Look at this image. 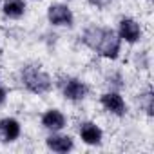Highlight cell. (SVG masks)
<instances>
[{"instance_id":"11","label":"cell","mask_w":154,"mask_h":154,"mask_svg":"<svg viewBox=\"0 0 154 154\" xmlns=\"http://www.w3.org/2000/svg\"><path fill=\"white\" fill-rule=\"evenodd\" d=\"M26 11V2L24 0H6L4 4V13L9 18H20Z\"/></svg>"},{"instance_id":"8","label":"cell","mask_w":154,"mask_h":154,"mask_svg":"<svg viewBox=\"0 0 154 154\" xmlns=\"http://www.w3.org/2000/svg\"><path fill=\"white\" fill-rule=\"evenodd\" d=\"M42 125L49 131H60V129L65 127V116L56 109H49L42 116Z\"/></svg>"},{"instance_id":"5","label":"cell","mask_w":154,"mask_h":154,"mask_svg":"<svg viewBox=\"0 0 154 154\" xmlns=\"http://www.w3.org/2000/svg\"><path fill=\"white\" fill-rule=\"evenodd\" d=\"M62 89H63V96L67 100H72V102H78V100L85 98V94H87L85 84L80 82V80H76V78H67L63 82V87Z\"/></svg>"},{"instance_id":"3","label":"cell","mask_w":154,"mask_h":154,"mask_svg":"<svg viewBox=\"0 0 154 154\" xmlns=\"http://www.w3.org/2000/svg\"><path fill=\"white\" fill-rule=\"evenodd\" d=\"M47 18L53 26H71L72 24V13L63 4H53L47 11Z\"/></svg>"},{"instance_id":"4","label":"cell","mask_w":154,"mask_h":154,"mask_svg":"<svg viewBox=\"0 0 154 154\" xmlns=\"http://www.w3.org/2000/svg\"><path fill=\"white\" fill-rule=\"evenodd\" d=\"M140 35H141V29L138 26L136 20L132 18H122L120 20V27H118V36L129 44H134L140 40Z\"/></svg>"},{"instance_id":"13","label":"cell","mask_w":154,"mask_h":154,"mask_svg":"<svg viewBox=\"0 0 154 154\" xmlns=\"http://www.w3.org/2000/svg\"><path fill=\"white\" fill-rule=\"evenodd\" d=\"M4 100H6V91H4L2 87H0V103H2Z\"/></svg>"},{"instance_id":"9","label":"cell","mask_w":154,"mask_h":154,"mask_svg":"<svg viewBox=\"0 0 154 154\" xmlns=\"http://www.w3.org/2000/svg\"><path fill=\"white\" fill-rule=\"evenodd\" d=\"M80 136L82 140L87 143V145H96L102 141V131L98 125L91 123V122H85L80 125Z\"/></svg>"},{"instance_id":"6","label":"cell","mask_w":154,"mask_h":154,"mask_svg":"<svg viewBox=\"0 0 154 154\" xmlns=\"http://www.w3.org/2000/svg\"><path fill=\"white\" fill-rule=\"evenodd\" d=\"M102 105L109 112H112L116 116H123L125 111H127L125 102H123V98L118 93H105V94H102Z\"/></svg>"},{"instance_id":"2","label":"cell","mask_w":154,"mask_h":154,"mask_svg":"<svg viewBox=\"0 0 154 154\" xmlns=\"http://www.w3.org/2000/svg\"><path fill=\"white\" fill-rule=\"evenodd\" d=\"M22 82L31 93H36V94L47 93L51 89L49 74H45L44 71H40L38 67H33V65H29L22 71Z\"/></svg>"},{"instance_id":"10","label":"cell","mask_w":154,"mask_h":154,"mask_svg":"<svg viewBox=\"0 0 154 154\" xmlns=\"http://www.w3.org/2000/svg\"><path fill=\"white\" fill-rule=\"evenodd\" d=\"M47 147L54 152H67L72 149V140L69 136H58V134H53L47 138Z\"/></svg>"},{"instance_id":"1","label":"cell","mask_w":154,"mask_h":154,"mask_svg":"<svg viewBox=\"0 0 154 154\" xmlns=\"http://www.w3.org/2000/svg\"><path fill=\"white\" fill-rule=\"evenodd\" d=\"M84 44L87 47H91L93 51L100 53L102 56L105 58H116L118 53H120V44H122V38L112 31V29H107V27H87L84 36H82Z\"/></svg>"},{"instance_id":"12","label":"cell","mask_w":154,"mask_h":154,"mask_svg":"<svg viewBox=\"0 0 154 154\" xmlns=\"http://www.w3.org/2000/svg\"><path fill=\"white\" fill-rule=\"evenodd\" d=\"M89 2H91L93 6H98V8H103V6H107V4H109V0H89Z\"/></svg>"},{"instance_id":"7","label":"cell","mask_w":154,"mask_h":154,"mask_svg":"<svg viewBox=\"0 0 154 154\" xmlns=\"http://www.w3.org/2000/svg\"><path fill=\"white\" fill-rule=\"evenodd\" d=\"M20 136V123L15 118H4L0 122V140L2 141H15Z\"/></svg>"}]
</instances>
